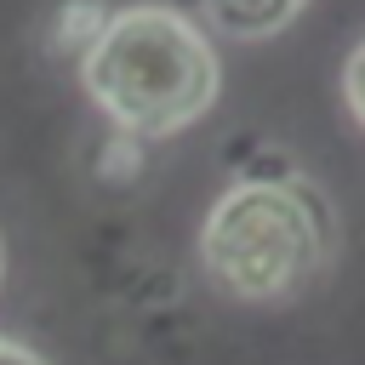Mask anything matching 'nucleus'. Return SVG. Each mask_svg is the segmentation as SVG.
I'll return each mask as SVG.
<instances>
[{
    "instance_id": "nucleus-1",
    "label": "nucleus",
    "mask_w": 365,
    "mask_h": 365,
    "mask_svg": "<svg viewBox=\"0 0 365 365\" xmlns=\"http://www.w3.org/2000/svg\"><path fill=\"white\" fill-rule=\"evenodd\" d=\"M80 86L125 137H171L217 103L222 68L194 17L143 0L114 6L108 29L80 57Z\"/></svg>"
},
{
    "instance_id": "nucleus-2",
    "label": "nucleus",
    "mask_w": 365,
    "mask_h": 365,
    "mask_svg": "<svg viewBox=\"0 0 365 365\" xmlns=\"http://www.w3.org/2000/svg\"><path fill=\"white\" fill-rule=\"evenodd\" d=\"M331 211L325 200L291 171H251L240 177L200 228L205 274L240 302H285L314 285L331 262Z\"/></svg>"
},
{
    "instance_id": "nucleus-3",
    "label": "nucleus",
    "mask_w": 365,
    "mask_h": 365,
    "mask_svg": "<svg viewBox=\"0 0 365 365\" xmlns=\"http://www.w3.org/2000/svg\"><path fill=\"white\" fill-rule=\"evenodd\" d=\"M205 6H211V17H217L222 34H234V40H268V34L291 29L308 0H205Z\"/></svg>"
},
{
    "instance_id": "nucleus-4",
    "label": "nucleus",
    "mask_w": 365,
    "mask_h": 365,
    "mask_svg": "<svg viewBox=\"0 0 365 365\" xmlns=\"http://www.w3.org/2000/svg\"><path fill=\"white\" fill-rule=\"evenodd\" d=\"M108 17H114V6H103V0H68V6L57 11L51 40H57L68 57H86V51L97 46V34L108 29Z\"/></svg>"
},
{
    "instance_id": "nucleus-5",
    "label": "nucleus",
    "mask_w": 365,
    "mask_h": 365,
    "mask_svg": "<svg viewBox=\"0 0 365 365\" xmlns=\"http://www.w3.org/2000/svg\"><path fill=\"white\" fill-rule=\"evenodd\" d=\"M342 97H348V114L365 125V40L348 51V68H342Z\"/></svg>"
},
{
    "instance_id": "nucleus-6",
    "label": "nucleus",
    "mask_w": 365,
    "mask_h": 365,
    "mask_svg": "<svg viewBox=\"0 0 365 365\" xmlns=\"http://www.w3.org/2000/svg\"><path fill=\"white\" fill-rule=\"evenodd\" d=\"M0 365H46L34 348H23V342H11V336H0Z\"/></svg>"
},
{
    "instance_id": "nucleus-7",
    "label": "nucleus",
    "mask_w": 365,
    "mask_h": 365,
    "mask_svg": "<svg viewBox=\"0 0 365 365\" xmlns=\"http://www.w3.org/2000/svg\"><path fill=\"white\" fill-rule=\"evenodd\" d=\"M0 274H6V245H0Z\"/></svg>"
}]
</instances>
